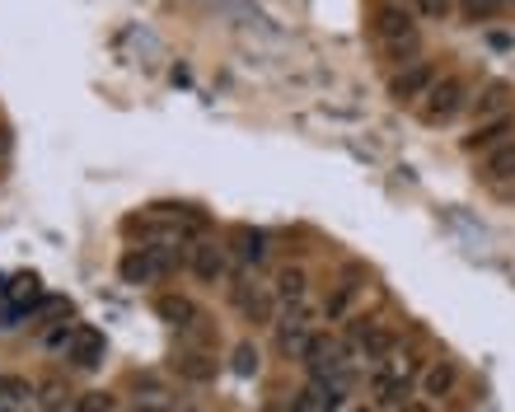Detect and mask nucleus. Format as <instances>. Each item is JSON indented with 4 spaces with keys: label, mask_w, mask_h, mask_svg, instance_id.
<instances>
[{
    "label": "nucleus",
    "mask_w": 515,
    "mask_h": 412,
    "mask_svg": "<svg viewBox=\"0 0 515 412\" xmlns=\"http://www.w3.org/2000/svg\"><path fill=\"white\" fill-rule=\"evenodd\" d=\"M497 5H502V0H464V14L468 19H492V14H497Z\"/></svg>",
    "instance_id": "obj_23"
},
{
    "label": "nucleus",
    "mask_w": 515,
    "mask_h": 412,
    "mask_svg": "<svg viewBox=\"0 0 515 412\" xmlns=\"http://www.w3.org/2000/svg\"><path fill=\"white\" fill-rule=\"evenodd\" d=\"M356 291H361L356 281H342V286H333V296L323 300V309H319V314H323L328 323H338V319H347V314H352V305H356Z\"/></svg>",
    "instance_id": "obj_16"
},
{
    "label": "nucleus",
    "mask_w": 515,
    "mask_h": 412,
    "mask_svg": "<svg viewBox=\"0 0 515 412\" xmlns=\"http://www.w3.org/2000/svg\"><path fill=\"white\" fill-rule=\"evenodd\" d=\"M356 412H375V408H356Z\"/></svg>",
    "instance_id": "obj_25"
},
{
    "label": "nucleus",
    "mask_w": 515,
    "mask_h": 412,
    "mask_svg": "<svg viewBox=\"0 0 515 412\" xmlns=\"http://www.w3.org/2000/svg\"><path fill=\"white\" fill-rule=\"evenodd\" d=\"M0 380H5V375H0Z\"/></svg>",
    "instance_id": "obj_27"
},
{
    "label": "nucleus",
    "mask_w": 515,
    "mask_h": 412,
    "mask_svg": "<svg viewBox=\"0 0 515 412\" xmlns=\"http://www.w3.org/2000/svg\"><path fill=\"white\" fill-rule=\"evenodd\" d=\"M468 103V85L459 75H441L436 85L426 90V99H422V122L426 127H441V122H450L459 108Z\"/></svg>",
    "instance_id": "obj_2"
},
{
    "label": "nucleus",
    "mask_w": 515,
    "mask_h": 412,
    "mask_svg": "<svg viewBox=\"0 0 515 412\" xmlns=\"http://www.w3.org/2000/svg\"><path fill=\"white\" fill-rule=\"evenodd\" d=\"M267 291H272V300L281 305V309H296V305H305V296H309V272L300 262H286L281 272L272 277V286H267Z\"/></svg>",
    "instance_id": "obj_7"
},
{
    "label": "nucleus",
    "mask_w": 515,
    "mask_h": 412,
    "mask_svg": "<svg viewBox=\"0 0 515 412\" xmlns=\"http://www.w3.org/2000/svg\"><path fill=\"white\" fill-rule=\"evenodd\" d=\"M431 85H436V61L417 56L412 66H403L394 80H389V99H394V103H422Z\"/></svg>",
    "instance_id": "obj_4"
},
{
    "label": "nucleus",
    "mask_w": 515,
    "mask_h": 412,
    "mask_svg": "<svg viewBox=\"0 0 515 412\" xmlns=\"http://www.w3.org/2000/svg\"><path fill=\"white\" fill-rule=\"evenodd\" d=\"M235 305H239V314L249 319V323H267V319H272V309H277L272 291L258 286V281H239L235 286Z\"/></svg>",
    "instance_id": "obj_10"
},
{
    "label": "nucleus",
    "mask_w": 515,
    "mask_h": 412,
    "mask_svg": "<svg viewBox=\"0 0 515 412\" xmlns=\"http://www.w3.org/2000/svg\"><path fill=\"white\" fill-rule=\"evenodd\" d=\"M483 174H487V178H506V174H515V141H506L502 150H492V155H487Z\"/></svg>",
    "instance_id": "obj_19"
},
{
    "label": "nucleus",
    "mask_w": 515,
    "mask_h": 412,
    "mask_svg": "<svg viewBox=\"0 0 515 412\" xmlns=\"http://www.w3.org/2000/svg\"><path fill=\"white\" fill-rule=\"evenodd\" d=\"M399 412H431V403H426V399H422V403H403Z\"/></svg>",
    "instance_id": "obj_24"
},
{
    "label": "nucleus",
    "mask_w": 515,
    "mask_h": 412,
    "mask_svg": "<svg viewBox=\"0 0 515 412\" xmlns=\"http://www.w3.org/2000/svg\"><path fill=\"white\" fill-rule=\"evenodd\" d=\"M75 412H117V399L108 389H90V394L75 399Z\"/></svg>",
    "instance_id": "obj_20"
},
{
    "label": "nucleus",
    "mask_w": 515,
    "mask_h": 412,
    "mask_svg": "<svg viewBox=\"0 0 515 412\" xmlns=\"http://www.w3.org/2000/svg\"><path fill=\"white\" fill-rule=\"evenodd\" d=\"M188 267H193V277H197V281L216 286L225 272H230V249H220V244L202 239V244H193V249H188Z\"/></svg>",
    "instance_id": "obj_6"
},
{
    "label": "nucleus",
    "mask_w": 515,
    "mask_h": 412,
    "mask_svg": "<svg viewBox=\"0 0 515 412\" xmlns=\"http://www.w3.org/2000/svg\"><path fill=\"white\" fill-rule=\"evenodd\" d=\"M183 253H164V249H132L127 258H122V281H132V286H150L159 281L169 267L178 262Z\"/></svg>",
    "instance_id": "obj_5"
},
{
    "label": "nucleus",
    "mask_w": 515,
    "mask_h": 412,
    "mask_svg": "<svg viewBox=\"0 0 515 412\" xmlns=\"http://www.w3.org/2000/svg\"><path fill=\"white\" fill-rule=\"evenodd\" d=\"M155 314H159L164 323L183 328V333H193V328L202 323V309H197L188 296H159V300H155Z\"/></svg>",
    "instance_id": "obj_12"
},
{
    "label": "nucleus",
    "mask_w": 515,
    "mask_h": 412,
    "mask_svg": "<svg viewBox=\"0 0 515 412\" xmlns=\"http://www.w3.org/2000/svg\"><path fill=\"white\" fill-rule=\"evenodd\" d=\"M511 103H515V90L506 80H487L478 99H473V113H478V122H497V117H511Z\"/></svg>",
    "instance_id": "obj_9"
},
{
    "label": "nucleus",
    "mask_w": 515,
    "mask_h": 412,
    "mask_svg": "<svg viewBox=\"0 0 515 412\" xmlns=\"http://www.w3.org/2000/svg\"><path fill=\"white\" fill-rule=\"evenodd\" d=\"M515 132V117H497V122H478L468 136H464V150L468 155H492V150H502L506 141Z\"/></svg>",
    "instance_id": "obj_8"
},
{
    "label": "nucleus",
    "mask_w": 515,
    "mask_h": 412,
    "mask_svg": "<svg viewBox=\"0 0 515 412\" xmlns=\"http://www.w3.org/2000/svg\"><path fill=\"white\" fill-rule=\"evenodd\" d=\"M66 361L80 365V370H94L103 361V333H94V328H80L75 342L66 347Z\"/></svg>",
    "instance_id": "obj_13"
},
{
    "label": "nucleus",
    "mask_w": 515,
    "mask_h": 412,
    "mask_svg": "<svg viewBox=\"0 0 515 412\" xmlns=\"http://www.w3.org/2000/svg\"><path fill=\"white\" fill-rule=\"evenodd\" d=\"M417 5L422 19H450V10H455V0H412Z\"/></svg>",
    "instance_id": "obj_22"
},
{
    "label": "nucleus",
    "mask_w": 515,
    "mask_h": 412,
    "mask_svg": "<svg viewBox=\"0 0 515 412\" xmlns=\"http://www.w3.org/2000/svg\"><path fill=\"white\" fill-rule=\"evenodd\" d=\"M230 244H235V258L244 262V267H258L262 258H267V235L262 230H253V225H239V230L230 235Z\"/></svg>",
    "instance_id": "obj_14"
},
{
    "label": "nucleus",
    "mask_w": 515,
    "mask_h": 412,
    "mask_svg": "<svg viewBox=\"0 0 515 412\" xmlns=\"http://www.w3.org/2000/svg\"><path fill=\"white\" fill-rule=\"evenodd\" d=\"M314 323H319V309H309V305L286 309L281 323H277V352L281 356H305V347L314 342Z\"/></svg>",
    "instance_id": "obj_3"
},
{
    "label": "nucleus",
    "mask_w": 515,
    "mask_h": 412,
    "mask_svg": "<svg viewBox=\"0 0 515 412\" xmlns=\"http://www.w3.org/2000/svg\"><path fill=\"white\" fill-rule=\"evenodd\" d=\"M375 38H380V47L389 52V61H394L399 71L412 66L417 52H422V33H417V24H412V10L394 5V0L375 10Z\"/></svg>",
    "instance_id": "obj_1"
},
{
    "label": "nucleus",
    "mask_w": 515,
    "mask_h": 412,
    "mask_svg": "<svg viewBox=\"0 0 515 412\" xmlns=\"http://www.w3.org/2000/svg\"><path fill=\"white\" fill-rule=\"evenodd\" d=\"M174 370L183 380H193V384H206V380H216V361L206 356V352H178Z\"/></svg>",
    "instance_id": "obj_15"
},
{
    "label": "nucleus",
    "mask_w": 515,
    "mask_h": 412,
    "mask_svg": "<svg viewBox=\"0 0 515 412\" xmlns=\"http://www.w3.org/2000/svg\"><path fill=\"white\" fill-rule=\"evenodd\" d=\"M455 384H459V365L455 361H436V365L422 370V399L426 403L450 399V394H455Z\"/></svg>",
    "instance_id": "obj_11"
},
{
    "label": "nucleus",
    "mask_w": 515,
    "mask_h": 412,
    "mask_svg": "<svg viewBox=\"0 0 515 412\" xmlns=\"http://www.w3.org/2000/svg\"><path fill=\"white\" fill-rule=\"evenodd\" d=\"M235 375H258V365H262V356H258V347L253 342H239L235 347Z\"/></svg>",
    "instance_id": "obj_21"
},
{
    "label": "nucleus",
    "mask_w": 515,
    "mask_h": 412,
    "mask_svg": "<svg viewBox=\"0 0 515 412\" xmlns=\"http://www.w3.org/2000/svg\"><path fill=\"white\" fill-rule=\"evenodd\" d=\"M136 412H174V394L155 380H136Z\"/></svg>",
    "instance_id": "obj_17"
},
{
    "label": "nucleus",
    "mask_w": 515,
    "mask_h": 412,
    "mask_svg": "<svg viewBox=\"0 0 515 412\" xmlns=\"http://www.w3.org/2000/svg\"><path fill=\"white\" fill-rule=\"evenodd\" d=\"M178 412H197V408H178Z\"/></svg>",
    "instance_id": "obj_26"
},
{
    "label": "nucleus",
    "mask_w": 515,
    "mask_h": 412,
    "mask_svg": "<svg viewBox=\"0 0 515 412\" xmlns=\"http://www.w3.org/2000/svg\"><path fill=\"white\" fill-rule=\"evenodd\" d=\"M33 394H38V389H33L29 380H19V375H5V380H0V403H10V408H24Z\"/></svg>",
    "instance_id": "obj_18"
}]
</instances>
